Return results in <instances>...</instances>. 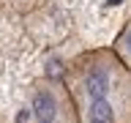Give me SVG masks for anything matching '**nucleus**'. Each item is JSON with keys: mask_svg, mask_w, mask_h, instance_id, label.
<instances>
[{"mask_svg": "<svg viewBox=\"0 0 131 123\" xmlns=\"http://www.w3.org/2000/svg\"><path fill=\"white\" fill-rule=\"evenodd\" d=\"M88 123H115V107L109 104V98L88 104Z\"/></svg>", "mask_w": 131, "mask_h": 123, "instance_id": "7ed1b4c3", "label": "nucleus"}, {"mask_svg": "<svg viewBox=\"0 0 131 123\" xmlns=\"http://www.w3.org/2000/svg\"><path fill=\"white\" fill-rule=\"evenodd\" d=\"M60 112V101H57L52 88H38L33 96V118L38 123H55Z\"/></svg>", "mask_w": 131, "mask_h": 123, "instance_id": "f03ea898", "label": "nucleus"}, {"mask_svg": "<svg viewBox=\"0 0 131 123\" xmlns=\"http://www.w3.org/2000/svg\"><path fill=\"white\" fill-rule=\"evenodd\" d=\"M82 88H85L90 101L109 98V90H112V66H106V63L88 66V71L82 74Z\"/></svg>", "mask_w": 131, "mask_h": 123, "instance_id": "f257e3e1", "label": "nucleus"}]
</instances>
